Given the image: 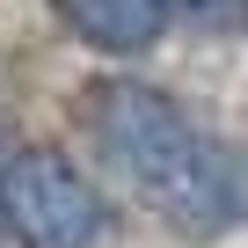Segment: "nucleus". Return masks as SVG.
<instances>
[{
	"label": "nucleus",
	"instance_id": "2",
	"mask_svg": "<svg viewBox=\"0 0 248 248\" xmlns=\"http://www.w3.org/2000/svg\"><path fill=\"white\" fill-rule=\"evenodd\" d=\"M0 233L22 248H95L102 190L59 146H15L0 161Z\"/></svg>",
	"mask_w": 248,
	"mask_h": 248
},
{
	"label": "nucleus",
	"instance_id": "1",
	"mask_svg": "<svg viewBox=\"0 0 248 248\" xmlns=\"http://www.w3.org/2000/svg\"><path fill=\"white\" fill-rule=\"evenodd\" d=\"M88 132L183 241H226L233 226H248V161L212 146L190 124V109L154 80H132V73L95 80Z\"/></svg>",
	"mask_w": 248,
	"mask_h": 248
},
{
	"label": "nucleus",
	"instance_id": "3",
	"mask_svg": "<svg viewBox=\"0 0 248 248\" xmlns=\"http://www.w3.org/2000/svg\"><path fill=\"white\" fill-rule=\"evenodd\" d=\"M51 15L66 22V37H80L102 59H139L168 30V8H161V0H51Z\"/></svg>",
	"mask_w": 248,
	"mask_h": 248
},
{
	"label": "nucleus",
	"instance_id": "4",
	"mask_svg": "<svg viewBox=\"0 0 248 248\" xmlns=\"http://www.w3.org/2000/svg\"><path fill=\"white\" fill-rule=\"evenodd\" d=\"M168 15H190L197 30H212V37H241L248 30V0H161Z\"/></svg>",
	"mask_w": 248,
	"mask_h": 248
}]
</instances>
